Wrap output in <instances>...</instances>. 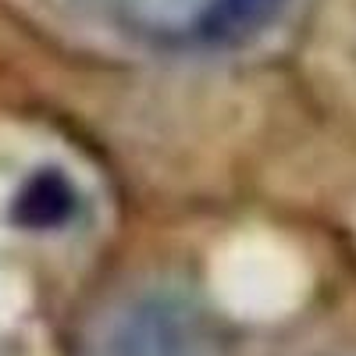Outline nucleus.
<instances>
[{
  "instance_id": "obj_3",
  "label": "nucleus",
  "mask_w": 356,
  "mask_h": 356,
  "mask_svg": "<svg viewBox=\"0 0 356 356\" xmlns=\"http://www.w3.org/2000/svg\"><path fill=\"white\" fill-rule=\"evenodd\" d=\"M86 211L79 182L61 164H43L22 178L11 196V225L33 235H54L79 225Z\"/></svg>"
},
{
  "instance_id": "obj_1",
  "label": "nucleus",
  "mask_w": 356,
  "mask_h": 356,
  "mask_svg": "<svg viewBox=\"0 0 356 356\" xmlns=\"http://www.w3.org/2000/svg\"><path fill=\"white\" fill-rule=\"evenodd\" d=\"M118 36L164 57H214L271 33L289 0H97Z\"/></svg>"
},
{
  "instance_id": "obj_2",
  "label": "nucleus",
  "mask_w": 356,
  "mask_h": 356,
  "mask_svg": "<svg viewBox=\"0 0 356 356\" xmlns=\"http://www.w3.org/2000/svg\"><path fill=\"white\" fill-rule=\"evenodd\" d=\"M86 356H228V339L193 296L146 285L111 300L89 321Z\"/></svg>"
}]
</instances>
